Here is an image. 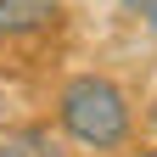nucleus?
Returning <instances> with one entry per match:
<instances>
[{"label": "nucleus", "instance_id": "20e7f679", "mask_svg": "<svg viewBox=\"0 0 157 157\" xmlns=\"http://www.w3.org/2000/svg\"><path fill=\"white\" fill-rule=\"evenodd\" d=\"M140 11H146V28H157V0H146Z\"/></svg>", "mask_w": 157, "mask_h": 157}, {"label": "nucleus", "instance_id": "f03ea898", "mask_svg": "<svg viewBox=\"0 0 157 157\" xmlns=\"http://www.w3.org/2000/svg\"><path fill=\"white\" fill-rule=\"evenodd\" d=\"M62 17V0H0V34L6 39H23V34H39Z\"/></svg>", "mask_w": 157, "mask_h": 157}, {"label": "nucleus", "instance_id": "f257e3e1", "mask_svg": "<svg viewBox=\"0 0 157 157\" xmlns=\"http://www.w3.org/2000/svg\"><path fill=\"white\" fill-rule=\"evenodd\" d=\"M62 129L73 135L78 146H95V151H112V146H124V135H129V101H124V90L112 84V78H73V84L62 90Z\"/></svg>", "mask_w": 157, "mask_h": 157}, {"label": "nucleus", "instance_id": "423d86ee", "mask_svg": "<svg viewBox=\"0 0 157 157\" xmlns=\"http://www.w3.org/2000/svg\"><path fill=\"white\" fill-rule=\"evenodd\" d=\"M129 6H146V0H129Z\"/></svg>", "mask_w": 157, "mask_h": 157}, {"label": "nucleus", "instance_id": "7ed1b4c3", "mask_svg": "<svg viewBox=\"0 0 157 157\" xmlns=\"http://www.w3.org/2000/svg\"><path fill=\"white\" fill-rule=\"evenodd\" d=\"M0 157H62V151H56V140L45 129H23V135H6Z\"/></svg>", "mask_w": 157, "mask_h": 157}, {"label": "nucleus", "instance_id": "39448f33", "mask_svg": "<svg viewBox=\"0 0 157 157\" xmlns=\"http://www.w3.org/2000/svg\"><path fill=\"white\" fill-rule=\"evenodd\" d=\"M151 129H157V107H151Z\"/></svg>", "mask_w": 157, "mask_h": 157}]
</instances>
